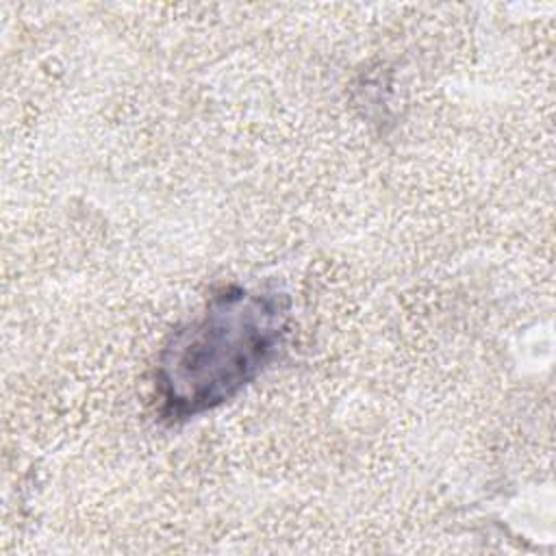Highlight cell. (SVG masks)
<instances>
[{"label": "cell", "mask_w": 556, "mask_h": 556, "mask_svg": "<svg viewBox=\"0 0 556 556\" xmlns=\"http://www.w3.org/2000/svg\"><path fill=\"white\" fill-rule=\"evenodd\" d=\"M289 298L276 289L224 287L165 343L156 391L161 417L185 421L232 400L282 352Z\"/></svg>", "instance_id": "1"}]
</instances>
